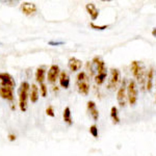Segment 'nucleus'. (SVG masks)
<instances>
[{
    "instance_id": "26",
    "label": "nucleus",
    "mask_w": 156,
    "mask_h": 156,
    "mask_svg": "<svg viewBox=\"0 0 156 156\" xmlns=\"http://www.w3.org/2000/svg\"><path fill=\"white\" fill-rule=\"evenodd\" d=\"M62 44H64V42H49V45H62Z\"/></svg>"
},
{
    "instance_id": "15",
    "label": "nucleus",
    "mask_w": 156,
    "mask_h": 156,
    "mask_svg": "<svg viewBox=\"0 0 156 156\" xmlns=\"http://www.w3.org/2000/svg\"><path fill=\"white\" fill-rule=\"evenodd\" d=\"M153 76H154V69L150 68L147 73V76H146V90L149 92L152 90L153 87Z\"/></svg>"
},
{
    "instance_id": "8",
    "label": "nucleus",
    "mask_w": 156,
    "mask_h": 156,
    "mask_svg": "<svg viewBox=\"0 0 156 156\" xmlns=\"http://www.w3.org/2000/svg\"><path fill=\"white\" fill-rule=\"evenodd\" d=\"M59 74H60L59 67L57 65H52L49 68L48 73H47V79H48L50 83H53V82L56 81V78L59 77Z\"/></svg>"
},
{
    "instance_id": "5",
    "label": "nucleus",
    "mask_w": 156,
    "mask_h": 156,
    "mask_svg": "<svg viewBox=\"0 0 156 156\" xmlns=\"http://www.w3.org/2000/svg\"><path fill=\"white\" fill-rule=\"evenodd\" d=\"M117 100L118 103L121 107H124L126 105L127 102V84H126V80H123L122 84L118 90L117 93Z\"/></svg>"
},
{
    "instance_id": "23",
    "label": "nucleus",
    "mask_w": 156,
    "mask_h": 156,
    "mask_svg": "<svg viewBox=\"0 0 156 156\" xmlns=\"http://www.w3.org/2000/svg\"><path fill=\"white\" fill-rule=\"evenodd\" d=\"M40 92H41L42 97H46L47 96V85L45 83L40 84Z\"/></svg>"
},
{
    "instance_id": "13",
    "label": "nucleus",
    "mask_w": 156,
    "mask_h": 156,
    "mask_svg": "<svg viewBox=\"0 0 156 156\" xmlns=\"http://www.w3.org/2000/svg\"><path fill=\"white\" fill-rule=\"evenodd\" d=\"M12 87H0V97L2 99L9 100V101H12L14 100V93H12Z\"/></svg>"
},
{
    "instance_id": "16",
    "label": "nucleus",
    "mask_w": 156,
    "mask_h": 156,
    "mask_svg": "<svg viewBox=\"0 0 156 156\" xmlns=\"http://www.w3.org/2000/svg\"><path fill=\"white\" fill-rule=\"evenodd\" d=\"M39 87H37V84H31L30 87V93H29V98L30 101L32 103H36L39 100Z\"/></svg>"
},
{
    "instance_id": "11",
    "label": "nucleus",
    "mask_w": 156,
    "mask_h": 156,
    "mask_svg": "<svg viewBox=\"0 0 156 156\" xmlns=\"http://www.w3.org/2000/svg\"><path fill=\"white\" fill-rule=\"evenodd\" d=\"M85 9L89 12L90 19H92L93 21H95V20L98 18V16H99V9H97V6L95 5L93 2H89V3L85 4Z\"/></svg>"
},
{
    "instance_id": "1",
    "label": "nucleus",
    "mask_w": 156,
    "mask_h": 156,
    "mask_svg": "<svg viewBox=\"0 0 156 156\" xmlns=\"http://www.w3.org/2000/svg\"><path fill=\"white\" fill-rule=\"evenodd\" d=\"M29 90L30 85L27 81H23L20 84V87L18 90L19 95V106L22 112H26L27 109V99L29 96Z\"/></svg>"
},
{
    "instance_id": "12",
    "label": "nucleus",
    "mask_w": 156,
    "mask_h": 156,
    "mask_svg": "<svg viewBox=\"0 0 156 156\" xmlns=\"http://www.w3.org/2000/svg\"><path fill=\"white\" fill-rule=\"evenodd\" d=\"M87 110H89L90 115L92 117V119L94 120L95 122L99 120V110H98L96 103L94 101L87 102Z\"/></svg>"
},
{
    "instance_id": "19",
    "label": "nucleus",
    "mask_w": 156,
    "mask_h": 156,
    "mask_svg": "<svg viewBox=\"0 0 156 156\" xmlns=\"http://www.w3.org/2000/svg\"><path fill=\"white\" fill-rule=\"evenodd\" d=\"M110 117H112L114 124H119L120 123L119 112H118V108L115 106H112V108H110Z\"/></svg>"
},
{
    "instance_id": "22",
    "label": "nucleus",
    "mask_w": 156,
    "mask_h": 156,
    "mask_svg": "<svg viewBox=\"0 0 156 156\" xmlns=\"http://www.w3.org/2000/svg\"><path fill=\"white\" fill-rule=\"evenodd\" d=\"M90 26L92 27L93 29H95V30H104V29H106L108 28V25H96V24H94L92 22V23L90 24Z\"/></svg>"
},
{
    "instance_id": "18",
    "label": "nucleus",
    "mask_w": 156,
    "mask_h": 156,
    "mask_svg": "<svg viewBox=\"0 0 156 156\" xmlns=\"http://www.w3.org/2000/svg\"><path fill=\"white\" fill-rule=\"evenodd\" d=\"M62 118H64L65 123H67L68 125H72L73 124L72 117H71V109H70L69 106H67L64 109V112H62Z\"/></svg>"
},
{
    "instance_id": "28",
    "label": "nucleus",
    "mask_w": 156,
    "mask_h": 156,
    "mask_svg": "<svg viewBox=\"0 0 156 156\" xmlns=\"http://www.w3.org/2000/svg\"><path fill=\"white\" fill-rule=\"evenodd\" d=\"M155 102H156V93H155Z\"/></svg>"
},
{
    "instance_id": "21",
    "label": "nucleus",
    "mask_w": 156,
    "mask_h": 156,
    "mask_svg": "<svg viewBox=\"0 0 156 156\" xmlns=\"http://www.w3.org/2000/svg\"><path fill=\"white\" fill-rule=\"evenodd\" d=\"M90 133L93 135L94 137H98V135H99V132H98V127L97 125H92V126L90 127Z\"/></svg>"
},
{
    "instance_id": "3",
    "label": "nucleus",
    "mask_w": 156,
    "mask_h": 156,
    "mask_svg": "<svg viewBox=\"0 0 156 156\" xmlns=\"http://www.w3.org/2000/svg\"><path fill=\"white\" fill-rule=\"evenodd\" d=\"M130 70H131V73L133 75V77L137 80L138 83L144 84L145 80V69L143 67V65L140 64V62H137V60H133L130 65Z\"/></svg>"
},
{
    "instance_id": "20",
    "label": "nucleus",
    "mask_w": 156,
    "mask_h": 156,
    "mask_svg": "<svg viewBox=\"0 0 156 156\" xmlns=\"http://www.w3.org/2000/svg\"><path fill=\"white\" fill-rule=\"evenodd\" d=\"M107 77V73H100V74H96L95 75V82L98 85H101L104 83L105 79Z\"/></svg>"
},
{
    "instance_id": "7",
    "label": "nucleus",
    "mask_w": 156,
    "mask_h": 156,
    "mask_svg": "<svg viewBox=\"0 0 156 156\" xmlns=\"http://www.w3.org/2000/svg\"><path fill=\"white\" fill-rule=\"evenodd\" d=\"M16 82L9 73H0V87H12L14 89Z\"/></svg>"
},
{
    "instance_id": "4",
    "label": "nucleus",
    "mask_w": 156,
    "mask_h": 156,
    "mask_svg": "<svg viewBox=\"0 0 156 156\" xmlns=\"http://www.w3.org/2000/svg\"><path fill=\"white\" fill-rule=\"evenodd\" d=\"M138 98V87L135 80L130 79L127 84V100L130 105H134Z\"/></svg>"
},
{
    "instance_id": "17",
    "label": "nucleus",
    "mask_w": 156,
    "mask_h": 156,
    "mask_svg": "<svg viewBox=\"0 0 156 156\" xmlns=\"http://www.w3.org/2000/svg\"><path fill=\"white\" fill-rule=\"evenodd\" d=\"M45 73H46V70L44 68H37L36 71V79L37 81L39 82L40 84L44 83V79H45Z\"/></svg>"
},
{
    "instance_id": "9",
    "label": "nucleus",
    "mask_w": 156,
    "mask_h": 156,
    "mask_svg": "<svg viewBox=\"0 0 156 156\" xmlns=\"http://www.w3.org/2000/svg\"><path fill=\"white\" fill-rule=\"evenodd\" d=\"M21 11L26 16H30V15H34L37 12V5L32 2L24 1L21 3Z\"/></svg>"
},
{
    "instance_id": "24",
    "label": "nucleus",
    "mask_w": 156,
    "mask_h": 156,
    "mask_svg": "<svg viewBox=\"0 0 156 156\" xmlns=\"http://www.w3.org/2000/svg\"><path fill=\"white\" fill-rule=\"evenodd\" d=\"M46 114L47 115H49V117H54V109L51 105H49V106L46 108Z\"/></svg>"
},
{
    "instance_id": "27",
    "label": "nucleus",
    "mask_w": 156,
    "mask_h": 156,
    "mask_svg": "<svg viewBox=\"0 0 156 156\" xmlns=\"http://www.w3.org/2000/svg\"><path fill=\"white\" fill-rule=\"evenodd\" d=\"M151 34H152V36H153V37H156V27H155V28H153V29H152V32H151Z\"/></svg>"
},
{
    "instance_id": "14",
    "label": "nucleus",
    "mask_w": 156,
    "mask_h": 156,
    "mask_svg": "<svg viewBox=\"0 0 156 156\" xmlns=\"http://www.w3.org/2000/svg\"><path fill=\"white\" fill-rule=\"evenodd\" d=\"M59 84L64 89H69L70 87V77L66 71H62L59 74Z\"/></svg>"
},
{
    "instance_id": "2",
    "label": "nucleus",
    "mask_w": 156,
    "mask_h": 156,
    "mask_svg": "<svg viewBox=\"0 0 156 156\" xmlns=\"http://www.w3.org/2000/svg\"><path fill=\"white\" fill-rule=\"evenodd\" d=\"M76 85L78 92L81 95L87 96L90 93V79L87 74L83 71L79 72L76 77Z\"/></svg>"
},
{
    "instance_id": "6",
    "label": "nucleus",
    "mask_w": 156,
    "mask_h": 156,
    "mask_svg": "<svg viewBox=\"0 0 156 156\" xmlns=\"http://www.w3.org/2000/svg\"><path fill=\"white\" fill-rule=\"evenodd\" d=\"M120 82V71L118 69H112L110 70V76L107 82V87L109 90L117 89L118 84Z\"/></svg>"
},
{
    "instance_id": "10",
    "label": "nucleus",
    "mask_w": 156,
    "mask_h": 156,
    "mask_svg": "<svg viewBox=\"0 0 156 156\" xmlns=\"http://www.w3.org/2000/svg\"><path fill=\"white\" fill-rule=\"evenodd\" d=\"M68 67H69L71 72H77L81 69L82 62L80 59L76 58V57H70L69 62H68Z\"/></svg>"
},
{
    "instance_id": "25",
    "label": "nucleus",
    "mask_w": 156,
    "mask_h": 156,
    "mask_svg": "<svg viewBox=\"0 0 156 156\" xmlns=\"http://www.w3.org/2000/svg\"><path fill=\"white\" fill-rule=\"evenodd\" d=\"M9 140H11V142H14V140H16V135L15 134H9Z\"/></svg>"
}]
</instances>
